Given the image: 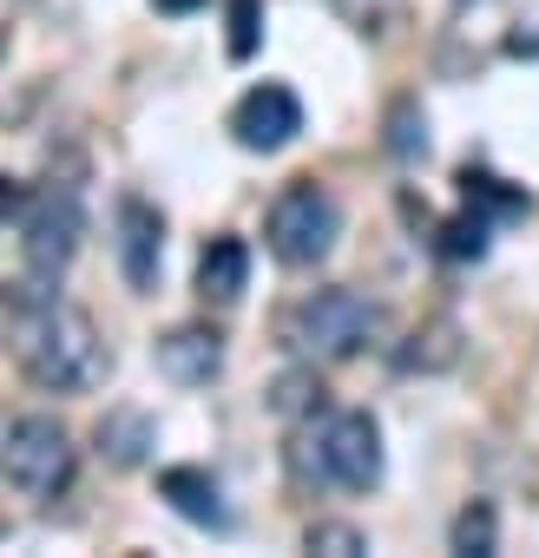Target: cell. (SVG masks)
Wrapping results in <instances>:
<instances>
[{
	"label": "cell",
	"instance_id": "cell-1",
	"mask_svg": "<svg viewBox=\"0 0 539 558\" xmlns=\"http://www.w3.org/2000/svg\"><path fill=\"white\" fill-rule=\"evenodd\" d=\"M8 342H14V362L27 368V381H34V388L73 395V388H93V381L106 375V349H99L93 316H80V310H73V303H60V296L14 290Z\"/></svg>",
	"mask_w": 539,
	"mask_h": 558
},
{
	"label": "cell",
	"instance_id": "cell-2",
	"mask_svg": "<svg viewBox=\"0 0 539 558\" xmlns=\"http://www.w3.org/2000/svg\"><path fill=\"white\" fill-rule=\"evenodd\" d=\"M375 336H382V310L362 303L356 290H310L277 316V342L303 362H349Z\"/></svg>",
	"mask_w": 539,
	"mask_h": 558
},
{
	"label": "cell",
	"instance_id": "cell-3",
	"mask_svg": "<svg viewBox=\"0 0 539 558\" xmlns=\"http://www.w3.org/2000/svg\"><path fill=\"white\" fill-rule=\"evenodd\" d=\"M336 230H343V210L316 178H297L263 217V243L284 269H316L336 250Z\"/></svg>",
	"mask_w": 539,
	"mask_h": 558
},
{
	"label": "cell",
	"instance_id": "cell-4",
	"mask_svg": "<svg viewBox=\"0 0 539 558\" xmlns=\"http://www.w3.org/2000/svg\"><path fill=\"white\" fill-rule=\"evenodd\" d=\"M73 466H80L73 434L53 414H21L8 427V440H0V480H8L14 493H27V499L67 493L73 486Z\"/></svg>",
	"mask_w": 539,
	"mask_h": 558
},
{
	"label": "cell",
	"instance_id": "cell-5",
	"mask_svg": "<svg viewBox=\"0 0 539 558\" xmlns=\"http://www.w3.org/2000/svg\"><path fill=\"white\" fill-rule=\"evenodd\" d=\"M80 250V191L73 184H47L34 197V217H27V236H21V256L34 276H60Z\"/></svg>",
	"mask_w": 539,
	"mask_h": 558
},
{
	"label": "cell",
	"instance_id": "cell-6",
	"mask_svg": "<svg viewBox=\"0 0 539 558\" xmlns=\"http://www.w3.org/2000/svg\"><path fill=\"white\" fill-rule=\"evenodd\" d=\"M323 453H330V480L349 493L382 486V427L375 414H330L323 421Z\"/></svg>",
	"mask_w": 539,
	"mask_h": 558
},
{
	"label": "cell",
	"instance_id": "cell-7",
	"mask_svg": "<svg viewBox=\"0 0 539 558\" xmlns=\"http://www.w3.org/2000/svg\"><path fill=\"white\" fill-rule=\"evenodd\" d=\"M297 132H303V106H297L290 86H250L230 106V138L243 151H284Z\"/></svg>",
	"mask_w": 539,
	"mask_h": 558
},
{
	"label": "cell",
	"instance_id": "cell-8",
	"mask_svg": "<svg viewBox=\"0 0 539 558\" xmlns=\"http://www.w3.org/2000/svg\"><path fill=\"white\" fill-rule=\"evenodd\" d=\"M119 276L132 290H152L158 283V256H165V217L145 204V197H125L119 204Z\"/></svg>",
	"mask_w": 539,
	"mask_h": 558
},
{
	"label": "cell",
	"instance_id": "cell-9",
	"mask_svg": "<svg viewBox=\"0 0 539 558\" xmlns=\"http://www.w3.org/2000/svg\"><path fill=\"white\" fill-rule=\"evenodd\" d=\"M152 362H158L165 381H178V388H204V381L224 368V342H217L211 329H171V336H158Z\"/></svg>",
	"mask_w": 539,
	"mask_h": 558
},
{
	"label": "cell",
	"instance_id": "cell-10",
	"mask_svg": "<svg viewBox=\"0 0 539 558\" xmlns=\"http://www.w3.org/2000/svg\"><path fill=\"white\" fill-rule=\"evenodd\" d=\"M158 499H171V512L191 519V525H211V532L230 525V506H224V493H217V480L204 466H165L158 473Z\"/></svg>",
	"mask_w": 539,
	"mask_h": 558
},
{
	"label": "cell",
	"instance_id": "cell-11",
	"mask_svg": "<svg viewBox=\"0 0 539 558\" xmlns=\"http://www.w3.org/2000/svg\"><path fill=\"white\" fill-rule=\"evenodd\" d=\"M250 283V250L243 236H211L204 256H197V296L204 303H237Z\"/></svg>",
	"mask_w": 539,
	"mask_h": 558
},
{
	"label": "cell",
	"instance_id": "cell-12",
	"mask_svg": "<svg viewBox=\"0 0 539 558\" xmlns=\"http://www.w3.org/2000/svg\"><path fill=\"white\" fill-rule=\"evenodd\" d=\"M270 414H277V421H316L323 414V401H330V388L316 381V368H290V375H277V381H270Z\"/></svg>",
	"mask_w": 539,
	"mask_h": 558
},
{
	"label": "cell",
	"instance_id": "cell-13",
	"mask_svg": "<svg viewBox=\"0 0 539 558\" xmlns=\"http://www.w3.org/2000/svg\"><path fill=\"white\" fill-rule=\"evenodd\" d=\"M460 204H474V210H487V217H526L532 210V197L519 191V184H506V178H493V171H460Z\"/></svg>",
	"mask_w": 539,
	"mask_h": 558
},
{
	"label": "cell",
	"instance_id": "cell-14",
	"mask_svg": "<svg viewBox=\"0 0 539 558\" xmlns=\"http://www.w3.org/2000/svg\"><path fill=\"white\" fill-rule=\"evenodd\" d=\"M145 447H152V421H145L139 408H119V414L99 421V453H106L112 466H139Z\"/></svg>",
	"mask_w": 539,
	"mask_h": 558
},
{
	"label": "cell",
	"instance_id": "cell-15",
	"mask_svg": "<svg viewBox=\"0 0 539 558\" xmlns=\"http://www.w3.org/2000/svg\"><path fill=\"white\" fill-rule=\"evenodd\" d=\"M487 230H493V217L467 204L460 217L441 223V256H447V263H480V256H487Z\"/></svg>",
	"mask_w": 539,
	"mask_h": 558
},
{
	"label": "cell",
	"instance_id": "cell-16",
	"mask_svg": "<svg viewBox=\"0 0 539 558\" xmlns=\"http://www.w3.org/2000/svg\"><path fill=\"white\" fill-rule=\"evenodd\" d=\"M460 355V329L454 323H428V329H415V349H402L395 362L402 368H447Z\"/></svg>",
	"mask_w": 539,
	"mask_h": 558
},
{
	"label": "cell",
	"instance_id": "cell-17",
	"mask_svg": "<svg viewBox=\"0 0 539 558\" xmlns=\"http://www.w3.org/2000/svg\"><path fill=\"white\" fill-rule=\"evenodd\" d=\"M224 53L243 66L250 53H256V40H263V0H230V8H224Z\"/></svg>",
	"mask_w": 539,
	"mask_h": 558
},
{
	"label": "cell",
	"instance_id": "cell-18",
	"mask_svg": "<svg viewBox=\"0 0 539 558\" xmlns=\"http://www.w3.org/2000/svg\"><path fill=\"white\" fill-rule=\"evenodd\" d=\"M388 151H395V158H421V151H428V119H421L415 99H395V106H388Z\"/></svg>",
	"mask_w": 539,
	"mask_h": 558
},
{
	"label": "cell",
	"instance_id": "cell-19",
	"mask_svg": "<svg viewBox=\"0 0 539 558\" xmlns=\"http://www.w3.org/2000/svg\"><path fill=\"white\" fill-rule=\"evenodd\" d=\"M493 538H500V519H493V506H467L460 519H454V551H493Z\"/></svg>",
	"mask_w": 539,
	"mask_h": 558
},
{
	"label": "cell",
	"instance_id": "cell-20",
	"mask_svg": "<svg viewBox=\"0 0 539 558\" xmlns=\"http://www.w3.org/2000/svg\"><path fill=\"white\" fill-rule=\"evenodd\" d=\"M303 545H310V551H323V558H362V551H369V538H362L356 525H336V519L310 525V532H303Z\"/></svg>",
	"mask_w": 539,
	"mask_h": 558
},
{
	"label": "cell",
	"instance_id": "cell-21",
	"mask_svg": "<svg viewBox=\"0 0 539 558\" xmlns=\"http://www.w3.org/2000/svg\"><path fill=\"white\" fill-rule=\"evenodd\" d=\"M21 204H27V184H21V178H0V223H8Z\"/></svg>",
	"mask_w": 539,
	"mask_h": 558
},
{
	"label": "cell",
	"instance_id": "cell-22",
	"mask_svg": "<svg viewBox=\"0 0 539 558\" xmlns=\"http://www.w3.org/2000/svg\"><path fill=\"white\" fill-rule=\"evenodd\" d=\"M152 8H158V14H197L204 0H152Z\"/></svg>",
	"mask_w": 539,
	"mask_h": 558
}]
</instances>
